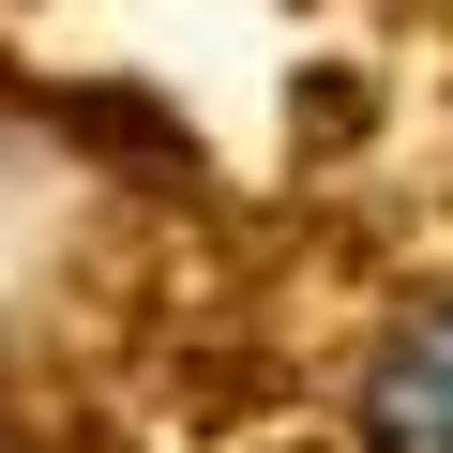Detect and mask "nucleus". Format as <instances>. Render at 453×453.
I'll return each mask as SVG.
<instances>
[{"mask_svg": "<svg viewBox=\"0 0 453 453\" xmlns=\"http://www.w3.org/2000/svg\"><path fill=\"white\" fill-rule=\"evenodd\" d=\"M363 453H453V288H423L363 363Z\"/></svg>", "mask_w": 453, "mask_h": 453, "instance_id": "obj_1", "label": "nucleus"}]
</instances>
